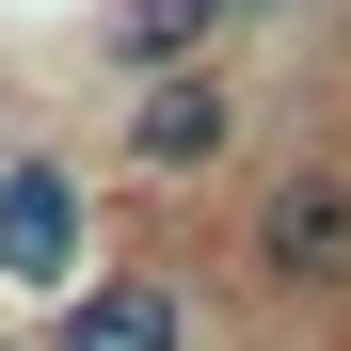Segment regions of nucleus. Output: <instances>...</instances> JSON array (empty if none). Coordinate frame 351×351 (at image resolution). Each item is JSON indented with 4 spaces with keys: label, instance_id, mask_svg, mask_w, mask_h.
<instances>
[{
    "label": "nucleus",
    "instance_id": "3",
    "mask_svg": "<svg viewBox=\"0 0 351 351\" xmlns=\"http://www.w3.org/2000/svg\"><path fill=\"white\" fill-rule=\"evenodd\" d=\"M223 144H240V80H223V64L144 80V96H128V160H144V176H208Z\"/></svg>",
    "mask_w": 351,
    "mask_h": 351
},
{
    "label": "nucleus",
    "instance_id": "6",
    "mask_svg": "<svg viewBox=\"0 0 351 351\" xmlns=\"http://www.w3.org/2000/svg\"><path fill=\"white\" fill-rule=\"evenodd\" d=\"M223 16H287V0H223Z\"/></svg>",
    "mask_w": 351,
    "mask_h": 351
},
{
    "label": "nucleus",
    "instance_id": "5",
    "mask_svg": "<svg viewBox=\"0 0 351 351\" xmlns=\"http://www.w3.org/2000/svg\"><path fill=\"white\" fill-rule=\"evenodd\" d=\"M208 32H223V0H128V16H112V64L128 80H192Z\"/></svg>",
    "mask_w": 351,
    "mask_h": 351
},
{
    "label": "nucleus",
    "instance_id": "1",
    "mask_svg": "<svg viewBox=\"0 0 351 351\" xmlns=\"http://www.w3.org/2000/svg\"><path fill=\"white\" fill-rule=\"evenodd\" d=\"M256 287H287V304L351 287V160H304V176L256 192Z\"/></svg>",
    "mask_w": 351,
    "mask_h": 351
},
{
    "label": "nucleus",
    "instance_id": "4",
    "mask_svg": "<svg viewBox=\"0 0 351 351\" xmlns=\"http://www.w3.org/2000/svg\"><path fill=\"white\" fill-rule=\"evenodd\" d=\"M48 351H192V319H176L160 271H96V287L48 304Z\"/></svg>",
    "mask_w": 351,
    "mask_h": 351
},
{
    "label": "nucleus",
    "instance_id": "2",
    "mask_svg": "<svg viewBox=\"0 0 351 351\" xmlns=\"http://www.w3.org/2000/svg\"><path fill=\"white\" fill-rule=\"evenodd\" d=\"M0 287H96V256H80V176H64V160H16V176H0Z\"/></svg>",
    "mask_w": 351,
    "mask_h": 351
}]
</instances>
